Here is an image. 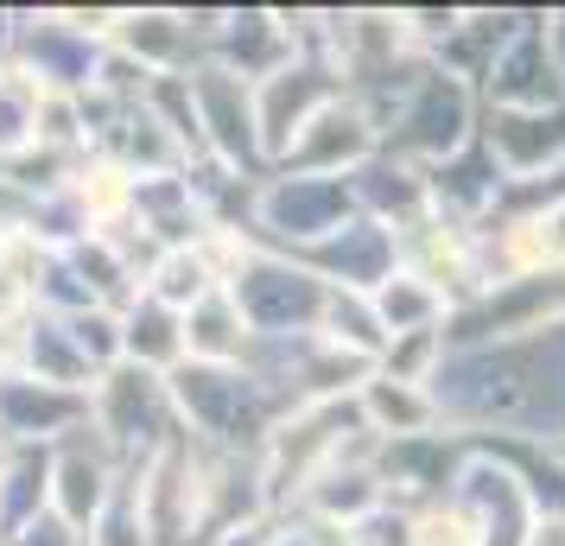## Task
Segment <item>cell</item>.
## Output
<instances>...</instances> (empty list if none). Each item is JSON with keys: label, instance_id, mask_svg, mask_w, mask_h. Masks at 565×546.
Returning a JSON list of instances; mask_svg holds the SVG:
<instances>
[{"label": "cell", "instance_id": "1", "mask_svg": "<svg viewBox=\"0 0 565 546\" xmlns=\"http://www.w3.org/2000/svg\"><path fill=\"white\" fill-rule=\"evenodd\" d=\"M362 414L382 439H426L438 426V394L426 382H401V375H375L362 388Z\"/></svg>", "mask_w": 565, "mask_h": 546}, {"label": "cell", "instance_id": "2", "mask_svg": "<svg viewBox=\"0 0 565 546\" xmlns=\"http://www.w3.org/2000/svg\"><path fill=\"white\" fill-rule=\"evenodd\" d=\"M274 546H318V540H306V534H292V540H274Z\"/></svg>", "mask_w": 565, "mask_h": 546}]
</instances>
